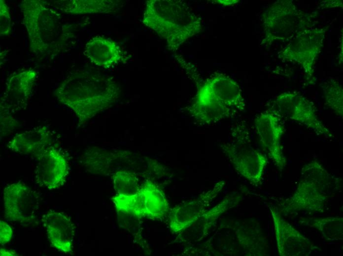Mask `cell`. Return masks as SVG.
Segmentation results:
<instances>
[{"label": "cell", "mask_w": 343, "mask_h": 256, "mask_svg": "<svg viewBox=\"0 0 343 256\" xmlns=\"http://www.w3.org/2000/svg\"><path fill=\"white\" fill-rule=\"evenodd\" d=\"M114 89L108 79L96 73L69 75L56 91L59 101L71 109L80 121L89 119L112 101Z\"/></svg>", "instance_id": "cell-1"}, {"label": "cell", "mask_w": 343, "mask_h": 256, "mask_svg": "<svg viewBox=\"0 0 343 256\" xmlns=\"http://www.w3.org/2000/svg\"><path fill=\"white\" fill-rule=\"evenodd\" d=\"M143 22L165 39L171 49L202 30L201 20L181 0L148 1Z\"/></svg>", "instance_id": "cell-2"}, {"label": "cell", "mask_w": 343, "mask_h": 256, "mask_svg": "<svg viewBox=\"0 0 343 256\" xmlns=\"http://www.w3.org/2000/svg\"><path fill=\"white\" fill-rule=\"evenodd\" d=\"M5 215L11 221L30 224L37 218L39 208L38 194L20 182L12 183L3 190Z\"/></svg>", "instance_id": "cell-3"}, {"label": "cell", "mask_w": 343, "mask_h": 256, "mask_svg": "<svg viewBox=\"0 0 343 256\" xmlns=\"http://www.w3.org/2000/svg\"><path fill=\"white\" fill-rule=\"evenodd\" d=\"M23 6L24 21L34 49L46 50L57 34L54 13L38 1H26Z\"/></svg>", "instance_id": "cell-4"}, {"label": "cell", "mask_w": 343, "mask_h": 256, "mask_svg": "<svg viewBox=\"0 0 343 256\" xmlns=\"http://www.w3.org/2000/svg\"><path fill=\"white\" fill-rule=\"evenodd\" d=\"M195 99L230 110L241 108L244 104L238 83L229 76L218 72L212 74L204 82Z\"/></svg>", "instance_id": "cell-5"}, {"label": "cell", "mask_w": 343, "mask_h": 256, "mask_svg": "<svg viewBox=\"0 0 343 256\" xmlns=\"http://www.w3.org/2000/svg\"><path fill=\"white\" fill-rule=\"evenodd\" d=\"M34 170L36 183L49 190L58 189L65 183L69 166L64 154L53 145L35 156Z\"/></svg>", "instance_id": "cell-6"}, {"label": "cell", "mask_w": 343, "mask_h": 256, "mask_svg": "<svg viewBox=\"0 0 343 256\" xmlns=\"http://www.w3.org/2000/svg\"><path fill=\"white\" fill-rule=\"evenodd\" d=\"M276 103L280 112L287 118L301 123L318 134L330 137L334 135L316 115L309 101L294 93L279 96Z\"/></svg>", "instance_id": "cell-7"}, {"label": "cell", "mask_w": 343, "mask_h": 256, "mask_svg": "<svg viewBox=\"0 0 343 256\" xmlns=\"http://www.w3.org/2000/svg\"><path fill=\"white\" fill-rule=\"evenodd\" d=\"M223 188L221 182L197 198L174 207L170 216V228L174 233L181 232L194 224L210 207Z\"/></svg>", "instance_id": "cell-8"}, {"label": "cell", "mask_w": 343, "mask_h": 256, "mask_svg": "<svg viewBox=\"0 0 343 256\" xmlns=\"http://www.w3.org/2000/svg\"><path fill=\"white\" fill-rule=\"evenodd\" d=\"M236 171L252 183H258L267 164L266 156L243 144H227L222 148Z\"/></svg>", "instance_id": "cell-9"}, {"label": "cell", "mask_w": 343, "mask_h": 256, "mask_svg": "<svg viewBox=\"0 0 343 256\" xmlns=\"http://www.w3.org/2000/svg\"><path fill=\"white\" fill-rule=\"evenodd\" d=\"M255 126L260 141L279 168L285 162L280 140L283 128L278 116L271 111L260 114L255 120Z\"/></svg>", "instance_id": "cell-10"}, {"label": "cell", "mask_w": 343, "mask_h": 256, "mask_svg": "<svg viewBox=\"0 0 343 256\" xmlns=\"http://www.w3.org/2000/svg\"><path fill=\"white\" fill-rule=\"evenodd\" d=\"M51 245L59 251L70 253L75 235L74 225L70 216L64 212L49 211L41 219Z\"/></svg>", "instance_id": "cell-11"}, {"label": "cell", "mask_w": 343, "mask_h": 256, "mask_svg": "<svg viewBox=\"0 0 343 256\" xmlns=\"http://www.w3.org/2000/svg\"><path fill=\"white\" fill-rule=\"evenodd\" d=\"M53 134L45 127L35 128L16 134L7 143L12 151L21 154L35 156L53 145Z\"/></svg>", "instance_id": "cell-12"}, {"label": "cell", "mask_w": 343, "mask_h": 256, "mask_svg": "<svg viewBox=\"0 0 343 256\" xmlns=\"http://www.w3.org/2000/svg\"><path fill=\"white\" fill-rule=\"evenodd\" d=\"M35 79V72L25 71L12 76L7 83L2 108L18 110L24 107L32 93Z\"/></svg>", "instance_id": "cell-13"}, {"label": "cell", "mask_w": 343, "mask_h": 256, "mask_svg": "<svg viewBox=\"0 0 343 256\" xmlns=\"http://www.w3.org/2000/svg\"><path fill=\"white\" fill-rule=\"evenodd\" d=\"M84 55L94 64L105 67L115 65L120 61L122 53L113 40L97 36L86 45Z\"/></svg>", "instance_id": "cell-14"}, {"label": "cell", "mask_w": 343, "mask_h": 256, "mask_svg": "<svg viewBox=\"0 0 343 256\" xmlns=\"http://www.w3.org/2000/svg\"><path fill=\"white\" fill-rule=\"evenodd\" d=\"M143 193L145 217L151 219L163 217L169 210V204L163 191L155 184L147 181L140 188Z\"/></svg>", "instance_id": "cell-15"}, {"label": "cell", "mask_w": 343, "mask_h": 256, "mask_svg": "<svg viewBox=\"0 0 343 256\" xmlns=\"http://www.w3.org/2000/svg\"><path fill=\"white\" fill-rule=\"evenodd\" d=\"M111 199L118 212L137 218L145 217L144 198L140 190L138 193L132 195L117 194Z\"/></svg>", "instance_id": "cell-16"}, {"label": "cell", "mask_w": 343, "mask_h": 256, "mask_svg": "<svg viewBox=\"0 0 343 256\" xmlns=\"http://www.w3.org/2000/svg\"><path fill=\"white\" fill-rule=\"evenodd\" d=\"M324 96L327 105L337 114L343 116V88L334 79L327 80L323 84Z\"/></svg>", "instance_id": "cell-17"}, {"label": "cell", "mask_w": 343, "mask_h": 256, "mask_svg": "<svg viewBox=\"0 0 343 256\" xmlns=\"http://www.w3.org/2000/svg\"><path fill=\"white\" fill-rule=\"evenodd\" d=\"M113 185L117 194L132 195L140 190L136 176L127 171H119L114 174Z\"/></svg>", "instance_id": "cell-18"}, {"label": "cell", "mask_w": 343, "mask_h": 256, "mask_svg": "<svg viewBox=\"0 0 343 256\" xmlns=\"http://www.w3.org/2000/svg\"><path fill=\"white\" fill-rule=\"evenodd\" d=\"M0 136L10 134L17 126V122L9 111L0 109Z\"/></svg>", "instance_id": "cell-19"}, {"label": "cell", "mask_w": 343, "mask_h": 256, "mask_svg": "<svg viewBox=\"0 0 343 256\" xmlns=\"http://www.w3.org/2000/svg\"><path fill=\"white\" fill-rule=\"evenodd\" d=\"M10 17L6 5L0 0V33L6 34L10 29Z\"/></svg>", "instance_id": "cell-20"}, {"label": "cell", "mask_w": 343, "mask_h": 256, "mask_svg": "<svg viewBox=\"0 0 343 256\" xmlns=\"http://www.w3.org/2000/svg\"><path fill=\"white\" fill-rule=\"evenodd\" d=\"M13 231L6 222L0 221V242L2 245L8 243L12 238Z\"/></svg>", "instance_id": "cell-21"}, {"label": "cell", "mask_w": 343, "mask_h": 256, "mask_svg": "<svg viewBox=\"0 0 343 256\" xmlns=\"http://www.w3.org/2000/svg\"><path fill=\"white\" fill-rule=\"evenodd\" d=\"M0 255L2 256H17L16 253L12 251L3 248H0Z\"/></svg>", "instance_id": "cell-22"}]
</instances>
